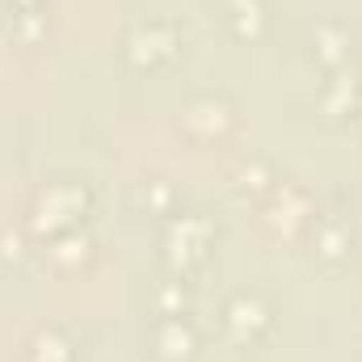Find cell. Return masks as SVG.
I'll use <instances>...</instances> for the list:
<instances>
[{
  "label": "cell",
  "instance_id": "6da1fadb",
  "mask_svg": "<svg viewBox=\"0 0 362 362\" xmlns=\"http://www.w3.org/2000/svg\"><path fill=\"white\" fill-rule=\"evenodd\" d=\"M228 320L236 325V329H257V325H266V312H262V303L257 299H236L232 308H228Z\"/></svg>",
  "mask_w": 362,
  "mask_h": 362
}]
</instances>
